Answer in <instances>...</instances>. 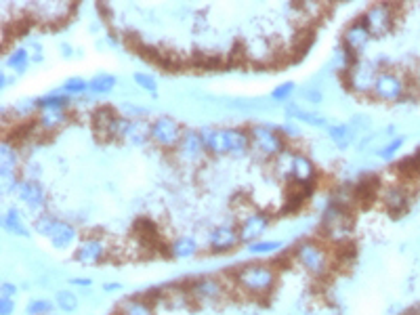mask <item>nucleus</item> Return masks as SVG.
<instances>
[{
  "label": "nucleus",
  "mask_w": 420,
  "mask_h": 315,
  "mask_svg": "<svg viewBox=\"0 0 420 315\" xmlns=\"http://www.w3.org/2000/svg\"><path fill=\"white\" fill-rule=\"evenodd\" d=\"M300 97H302L307 103H311V105H320V103L324 101V92H322L320 86H307V88H302V90H300Z\"/></svg>",
  "instance_id": "nucleus-40"
},
{
  "label": "nucleus",
  "mask_w": 420,
  "mask_h": 315,
  "mask_svg": "<svg viewBox=\"0 0 420 315\" xmlns=\"http://www.w3.org/2000/svg\"><path fill=\"white\" fill-rule=\"evenodd\" d=\"M70 284L76 286V288H90V286H92V280H88V277H72Z\"/></svg>",
  "instance_id": "nucleus-46"
},
{
  "label": "nucleus",
  "mask_w": 420,
  "mask_h": 315,
  "mask_svg": "<svg viewBox=\"0 0 420 315\" xmlns=\"http://www.w3.org/2000/svg\"><path fill=\"white\" fill-rule=\"evenodd\" d=\"M175 160L185 166V168H195L200 166L204 160H206V150L202 145V139H200V131H193V129H185L183 131V137L179 141V145L175 147Z\"/></svg>",
  "instance_id": "nucleus-9"
},
{
  "label": "nucleus",
  "mask_w": 420,
  "mask_h": 315,
  "mask_svg": "<svg viewBox=\"0 0 420 315\" xmlns=\"http://www.w3.org/2000/svg\"><path fill=\"white\" fill-rule=\"evenodd\" d=\"M349 127H351V131H353V133H355V131H360V129H362V131H366V129L370 127V118H368V116H353V120H351V124H349Z\"/></svg>",
  "instance_id": "nucleus-44"
},
{
  "label": "nucleus",
  "mask_w": 420,
  "mask_h": 315,
  "mask_svg": "<svg viewBox=\"0 0 420 315\" xmlns=\"http://www.w3.org/2000/svg\"><path fill=\"white\" fill-rule=\"evenodd\" d=\"M380 202L393 215H401L410 208V191L403 185H387L380 193Z\"/></svg>",
  "instance_id": "nucleus-20"
},
{
  "label": "nucleus",
  "mask_w": 420,
  "mask_h": 315,
  "mask_svg": "<svg viewBox=\"0 0 420 315\" xmlns=\"http://www.w3.org/2000/svg\"><path fill=\"white\" fill-rule=\"evenodd\" d=\"M362 22L370 30L372 38L374 36H385L395 26V7L389 5V3H376V5L366 9V13L362 15Z\"/></svg>",
  "instance_id": "nucleus-10"
},
{
  "label": "nucleus",
  "mask_w": 420,
  "mask_h": 315,
  "mask_svg": "<svg viewBox=\"0 0 420 315\" xmlns=\"http://www.w3.org/2000/svg\"><path fill=\"white\" fill-rule=\"evenodd\" d=\"M22 160H19V152L11 141H3L0 145V177H15L17 168H19Z\"/></svg>",
  "instance_id": "nucleus-23"
},
{
  "label": "nucleus",
  "mask_w": 420,
  "mask_h": 315,
  "mask_svg": "<svg viewBox=\"0 0 420 315\" xmlns=\"http://www.w3.org/2000/svg\"><path fill=\"white\" fill-rule=\"evenodd\" d=\"M378 72H380V67L374 61L357 59L353 63V67L349 72H345V78H343L345 88L353 90L355 95L368 97V95H372V88H374Z\"/></svg>",
  "instance_id": "nucleus-7"
},
{
  "label": "nucleus",
  "mask_w": 420,
  "mask_h": 315,
  "mask_svg": "<svg viewBox=\"0 0 420 315\" xmlns=\"http://www.w3.org/2000/svg\"><path fill=\"white\" fill-rule=\"evenodd\" d=\"M30 49L28 47H22V49H15L9 57H7V67H11V70H15L17 74H22V72H26L28 70V65H30Z\"/></svg>",
  "instance_id": "nucleus-31"
},
{
  "label": "nucleus",
  "mask_w": 420,
  "mask_h": 315,
  "mask_svg": "<svg viewBox=\"0 0 420 315\" xmlns=\"http://www.w3.org/2000/svg\"><path fill=\"white\" fill-rule=\"evenodd\" d=\"M410 86H412V90L414 92H418L420 95V63L412 70V80H410Z\"/></svg>",
  "instance_id": "nucleus-45"
},
{
  "label": "nucleus",
  "mask_w": 420,
  "mask_h": 315,
  "mask_svg": "<svg viewBox=\"0 0 420 315\" xmlns=\"http://www.w3.org/2000/svg\"><path fill=\"white\" fill-rule=\"evenodd\" d=\"M286 120H290V122L298 120V122H305V124L315 127V129H328V120L324 116L315 114V112H309V110H302L298 103H288L286 105Z\"/></svg>",
  "instance_id": "nucleus-22"
},
{
  "label": "nucleus",
  "mask_w": 420,
  "mask_h": 315,
  "mask_svg": "<svg viewBox=\"0 0 420 315\" xmlns=\"http://www.w3.org/2000/svg\"><path fill=\"white\" fill-rule=\"evenodd\" d=\"M36 131L38 135H53L57 133L59 129H63L67 122H70V114L67 112H61V110H42L38 116H36Z\"/></svg>",
  "instance_id": "nucleus-21"
},
{
  "label": "nucleus",
  "mask_w": 420,
  "mask_h": 315,
  "mask_svg": "<svg viewBox=\"0 0 420 315\" xmlns=\"http://www.w3.org/2000/svg\"><path fill=\"white\" fill-rule=\"evenodd\" d=\"M120 116L124 118H145L147 116V108H143V105H135L131 101H122L120 103Z\"/></svg>",
  "instance_id": "nucleus-39"
},
{
  "label": "nucleus",
  "mask_w": 420,
  "mask_h": 315,
  "mask_svg": "<svg viewBox=\"0 0 420 315\" xmlns=\"http://www.w3.org/2000/svg\"><path fill=\"white\" fill-rule=\"evenodd\" d=\"M11 82H13V78H9V76H7L5 72L0 74V88H7V86H9Z\"/></svg>",
  "instance_id": "nucleus-49"
},
{
  "label": "nucleus",
  "mask_w": 420,
  "mask_h": 315,
  "mask_svg": "<svg viewBox=\"0 0 420 315\" xmlns=\"http://www.w3.org/2000/svg\"><path fill=\"white\" fill-rule=\"evenodd\" d=\"M76 238H78L76 227H74L72 223H67V221H61V219L55 223V227H53V232H51V236H49L53 248H57V250L70 248V246L76 242Z\"/></svg>",
  "instance_id": "nucleus-25"
},
{
  "label": "nucleus",
  "mask_w": 420,
  "mask_h": 315,
  "mask_svg": "<svg viewBox=\"0 0 420 315\" xmlns=\"http://www.w3.org/2000/svg\"><path fill=\"white\" fill-rule=\"evenodd\" d=\"M206 242H208V248L213 250L215 255L232 252L238 244H242L238 225H234V223H221V225L213 227L208 232Z\"/></svg>",
  "instance_id": "nucleus-13"
},
{
  "label": "nucleus",
  "mask_w": 420,
  "mask_h": 315,
  "mask_svg": "<svg viewBox=\"0 0 420 315\" xmlns=\"http://www.w3.org/2000/svg\"><path fill=\"white\" fill-rule=\"evenodd\" d=\"M118 80L114 74H97L88 80V92L90 95H108L116 88Z\"/></svg>",
  "instance_id": "nucleus-30"
},
{
  "label": "nucleus",
  "mask_w": 420,
  "mask_h": 315,
  "mask_svg": "<svg viewBox=\"0 0 420 315\" xmlns=\"http://www.w3.org/2000/svg\"><path fill=\"white\" fill-rule=\"evenodd\" d=\"M328 139L334 143V147L347 150V147L353 143L355 133L351 131L349 124H330V127H328Z\"/></svg>",
  "instance_id": "nucleus-29"
},
{
  "label": "nucleus",
  "mask_w": 420,
  "mask_h": 315,
  "mask_svg": "<svg viewBox=\"0 0 420 315\" xmlns=\"http://www.w3.org/2000/svg\"><path fill=\"white\" fill-rule=\"evenodd\" d=\"M277 131H280V135H282L286 141H290V139H298V137H300V129H298L294 122H290V120H286L284 124H280Z\"/></svg>",
  "instance_id": "nucleus-42"
},
{
  "label": "nucleus",
  "mask_w": 420,
  "mask_h": 315,
  "mask_svg": "<svg viewBox=\"0 0 420 315\" xmlns=\"http://www.w3.org/2000/svg\"><path fill=\"white\" fill-rule=\"evenodd\" d=\"M120 290H122V284H120V282H105V284H103V292H108V294L120 292Z\"/></svg>",
  "instance_id": "nucleus-48"
},
{
  "label": "nucleus",
  "mask_w": 420,
  "mask_h": 315,
  "mask_svg": "<svg viewBox=\"0 0 420 315\" xmlns=\"http://www.w3.org/2000/svg\"><path fill=\"white\" fill-rule=\"evenodd\" d=\"M3 227H5V232H9L15 238H30V232H28V227H26V223H24L17 208H11L9 213H5Z\"/></svg>",
  "instance_id": "nucleus-28"
},
{
  "label": "nucleus",
  "mask_w": 420,
  "mask_h": 315,
  "mask_svg": "<svg viewBox=\"0 0 420 315\" xmlns=\"http://www.w3.org/2000/svg\"><path fill=\"white\" fill-rule=\"evenodd\" d=\"M236 286L255 298H267L275 290L277 269L271 263H246L234 271Z\"/></svg>",
  "instance_id": "nucleus-2"
},
{
  "label": "nucleus",
  "mask_w": 420,
  "mask_h": 315,
  "mask_svg": "<svg viewBox=\"0 0 420 315\" xmlns=\"http://www.w3.org/2000/svg\"><path fill=\"white\" fill-rule=\"evenodd\" d=\"M133 80H135V84H137L141 90H147L150 95H156V92H158V82H156L154 76H150V74H145V72H135V74H133Z\"/></svg>",
  "instance_id": "nucleus-37"
},
{
  "label": "nucleus",
  "mask_w": 420,
  "mask_h": 315,
  "mask_svg": "<svg viewBox=\"0 0 420 315\" xmlns=\"http://www.w3.org/2000/svg\"><path fill=\"white\" fill-rule=\"evenodd\" d=\"M105 259H108V244H105L103 238H97V236L84 238L74 250V261L80 265H86V267L99 265Z\"/></svg>",
  "instance_id": "nucleus-14"
},
{
  "label": "nucleus",
  "mask_w": 420,
  "mask_h": 315,
  "mask_svg": "<svg viewBox=\"0 0 420 315\" xmlns=\"http://www.w3.org/2000/svg\"><path fill=\"white\" fill-rule=\"evenodd\" d=\"M410 95H412V86H410V80L405 78V74L401 70L382 67L376 76L370 97L380 103H401Z\"/></svg>",
  "instance_id": "nucleus-4"
},
{
  "label": "nucleus",
  "mask_w": 420,
  "mask_h": 315,
  "mask_svg": "<svg viewBox=\"0 0 420 315\" xmlns=\"http://www.w3.org/2000/svg\"><path fill=\"white\" fill-rule=\"evenodd\" d=\"M55 305H57L63 313H74V311L78 309V305H80V296H78L76 292L63 288V290H57V294H55Z\"/></svg>",
  "instance_id": "nucleus-32"
},
{
  "label": "nucleus",
  "mask_w": 420,
  "mask_h": 315,
  "mask_svg": "<svg viewBox=\"0 0 420 315\" xmlns=\"http://www.w3.org/2000/svg\"><path fill=\"white\" fill-rule=\"evenodd\" d=\"M70 105H72L70 97L63 90H59V88L53 90V92H49V95H45V97H38L40 112L42 110H61V112H67Z\"/></svg>",
  "instance_id": "nucleus-27"
},
{
  "label": "nucleus",
  "mask_w": 420,
  "mask_h": 315,
  "mask_svg": "<svg viewBox=\"0 0 420 315\" xmlns=\"http://www.w3.org/2000/svg\"><path fill=\"white\" fill-rule=\"evenodd\" d=\"M116 315H154V307L143 296H133L120 302Z\"/></svg>",
  "instance_id": "nucleus-26"
},
{
  "label": "nucleus",
  "mask_w": 420,
  "mask_h": 315,
  "mask_svg": "<svg viewBox=\"0 0 420 315\" xmlns=\"http://www.w3.org/2000/svg\"><path fill=\"white\" fill-rule=\"evenodd\" d=\"M280 248H282L280 240H259L248 246V252L250 255H271V252H277Z\"/></svg>",
  "instance_id": "nucleus-34"
},
{
  "label": "nucleus",
  "mask_w": 420,
  "mask_h": 315,
  "mask_svg": "<svg viewBox=\"0 0 420 315\" xmlns=\"http://www.w3.org/2000/svg\"><path fill=\"white\" fill-rule=\"evenodd\" d=\"M183 127L177 122L172 116H158L152 120V131H150V141L164 152H175L183 137Z\"/></svg>",
  "instance_id": "nucleus-8"
},
{
  "label": "nucleus",
  "mask_w": 420,
  "mask_h": 315,
  "mask_svg": "<svg viewBox=\"0 0 420 315\" xmlns=\"http://www.w3.org/2000/svg\"><path fill=\"white\" fill-rule=\"evenodd\" d=\"M30 13L38 17L42 24H61L63 19L70 17L72 5L67 3H36L30 7Z\"/></svg>",
  "instance_id": "nucleus-18"
},
{
  "label": "nucleus",
  "mask_w": 420,
  "mask_h": 315,
  "mask_svg": "<svg viewBox=\"0 0 420 315\" xmlns=\"http://www.w3.org/2000/svg\"><path fill=\"white\" fill-rule=\"evenodd\" d=\"M61 51H63V57H72V49L67 45H61Z\"/></svg>",
  "instance_id": "nucleus-50"
},
{
  "label": "nucleus",
  "mask_w": 420,
  "mask_h": 315,
  "mask_svg": "<svg viewBox=\"0 0 420 315\" xmlns=\"http://www.w3.org/2000/svg\"><path fill=\"white\" fill-rule=\"evenodd\" d=\"M150 131H152V122L147 118H120V127H118V141L133 145V147H141L145 143H150Z\"/></svg>",
  "instance_id": "nucleus-12"
},
{
  "label": "nucleus",
  "mask_w": 420,
  "mask_h": 315,
  "mask_svg": "<svg viewBox=\"0 0 420 315\" xmlns=\"http://www.w3.org/2000/svg\"><path fill=\"white\" fill-rule=\"evenodd\" d=\"M403 143H405V137H395V139H391L385 147H380V150L376 152V156L382 158V160H391V158L403 147Z\"/></svg>",
  "instance_id": "nucleus-38"
},
{
  "label": "nucleus",
  "mask_w": 420,
  "mask_h": 315,
  "mask_svg": "<svg viewBox=\"0 0 420 315\" xmlns=\"http://www.w3.org/2000/svg\"><path fill=\"white\" fill-rule=\"evenodd\" d=\"M53 302L49 298H32L26 307V313L28 315H49L53 311Z\"/></svg>",
  "instance_id": "nucleus-36"
},
{
  "label": "nucleus",
  "mask_w": 420,
  "mask_h": 315,
  "mask_svg": "<svg viewBox=\"0 0 420 315\" xmlns=\"http://www.w3.org/2000/svg\"><path fill=\"white\" fill-rule=\"evenodd\" d=\"M17 294V288H15V284H11V282H3V296H7V298H13Z\"/></svg>",
  "instance_id": "nucleus-47"
},
{
  "label": "nucleus",
  "mask_w": 420,
  "mask_h": 315,
  "mask_svg": "<svg viewBox=\"0 0 420 315\" xmlns=\"http://www.w3.org/2000/svg\"><path fill=\"white\" fill-rule=\"evenodd\" d=\"M315 175H318V170H315V164L307 154H302V152L290 154V183L311 185Z\"/></svg>",
  "instance_id": "nucleus-16"
},
{
  "label": "nucleus",
  "mask_w": 420,
  "mask_h": 315,
  "mask_svg": "<svg viewBox=\"0 0 420 315\" xmlns=\"http://www.w3.org/2000/svg\"><path fill=\"white\" fill-rule=\"evenodd\" d=\"M120 114L112 108H99L92 114V124L99 137L105 139H118V127H120Z\"/></svg>",
  "instance_id": "nucleus-17"
},
{
  "label": "nucleus",
  "mask_w": 420,
  "mask_h": 315,
  "mask_svg": "<svg viewBox=\"0 0 420 315\" xmlns=\"http://www.w3.org/2000/svg\"><path fill=\"white\" fill-rule=\"evenodd\" d=\"M271 225V217L265 213V210H252V213L244 215L242 221L238 223V232H240V240L242 244H255L259 240H263L265 232Z\"/></svg>",
  "instance_id": "nucleus-11"
},
{
  "label": "nucleus",
  "mask_w": 420,
  "mask_h": 315,
  "mask_svg": "<svg viewBox=\"0 0 420 315\" xmlns=\"http://www.w3.org/2000/svg\"><path fill=\"white\" fill-rule=\"evenodd\" d=\"M294 90H296V84H294V82H284V84H280V86L273 88L271 99H273V101H288Z\"/></svg>",
  "instance_id": "nucleus-41"
},
{
  "label": "nucleus",
  "mask_w": 420,
  "mask_h": 315,
  "mask_svg": "<svg viewBox=\"0 0 420 315\" xmlns=\"http://www.w3.org/2000/svg\"><path fill=\"white\" fill-rule=\"evenodd\" d=\"M57 221H59L57 217H53V215H49V213H40V215L36 217V221H34V229H36L40 236H47V238H49Z\"/></svg>",
  "instance_id": "nucleus-35"
},
{
  "label": "nucleus",
  "mask_w": 420,
  "mask_h": 315,
  "mask_svg": "<svg viewBox=\"0 0 420 315\" xmlns=\"http://www.w3.org/2000/svg\"><path fill=\"white\" fill-rule=\"evenodd\" d=\"M17 197L28 204L32 210H42L47 204V189L40 181H30V179H22L19 187H17Z\"/></svg>",
  "instance_id": "nucleus-19"
},
{
  "label": "nucleus",
  "mask_w": 420,
  "mask_h": 315,
  "mask_svg": "<svg viewBox=\"0 0 420 315\" xmlns=\"http://www.w3.org/2000/svg\"><path fill=\"white\" fill-rule=\"evenodd\" d=\"M200 139L208 156L213 158H242L250 152L248 129L238 127H202Z\"/></svg>",
  "instance_id": "nucleus-1"
},
{
  "label": "nucleus",
  "mask_w": 420,
  "mask_h": 315,
  "mask_svg": "<svg viewBox=\"0 0 420 315\" xmlns=\"http://www.w3.org/2000/svg\"><path fill=\"white\" fill-rule=\"evenodd\" d=\"M61 90H63L67 97H82V95L88 92V82H86L84 78H80V76H72V78H67V80L63 82Z\"/></svg>",
  "instance_id": "nucleus-33"
},
{
  "label": "nucleus",
  "mask_w": 420,
  "mask_h": 315,
  "mask_svg": "<svg viewBox=\"0 0 420 315\" xmlns=\"http://www.w3.org/2000/svg\"><path fill=\"white\" fill-rule=\"evenodd\" d=\"M292 257L313 277H326L332 269V255L318 240L298 242L292 250Z\"/></svg>",
  "instance_id": "nucleus-3"
},
{
  "label": "nucleus",
  "mask_w": 420,
  "mask_h": 315,
  "mask_svg": "<svg viewBox=\"0 0 420 315\" xmlns=\"http://www.w3.org/2000/svg\"><path fill=\"white\" fill-rule=\"evenodd\" d=\"M13 311H15V300L0 296V315H13Z\"/></svg>",
  "instance_id": "nucleus-43"
},
{
  "label": "nucleus",
  "mask_w": 420,
  "mask_h": 315,
  "mask_svg": "<svg viewBox=\"0 0 420 315\" xmlns=\"http://www.w3.org/2000/svg\"><path fill=\"white\" fill-rule=\"evenodd\" d=\"M200 250V244H197V238H193L191 234H183L179 238H175L168 246V255L172 259H179V261H185V259H191L195 257Z\"/></svg>",
  "instance_id": "nucleus-24"
},
{
  "label": "nucleus",
  "mask_w": 420,
  "mask_h": 315,
  "mask_svg": "<svg viewBox=\"0 0 420 315\" xmlns=\"http://www.w3.org/2000/svg\"><path fill=\"white\" fill-rule=\"evenodd\" d=\"M370 40H372V34H370V30L366 28V24L362 19L351 22L343 30V47L349 53H353L355 57H360L362 51H366V47L370 45Z\"/></svg>",
  "instance_id": "nucleus-15"
},
{
  "label": "nucleus",
  "mask_w": 420,
  "mask_h": 315,
  "mask_svg": "<svg viewBox=\"0 0 420 315\" xmlns=\"http://www.w3.org/2000/svg\"><path fill=\"white\" fill-rule=\"evenodd\" d=\"M248 135H250V152L259 158V160H275L280 154H284L286 147V139L280 135L277 127L271 124H250L248 127Z\"/></svg>",
  "instance_id": "nucleus-5"
},
{
  "label": "nucleus",
  "mask_w": 420,
  "mask_h": 315,
  "mask_svg": "<svg viewBox=\"0 0 420 315\" xmlns=\"http://www.w3.org/2000/svg\"><path fill=\"white\" fill-rule=\"evenodd\" d=\"M185 290L189 294V300L197 307H217L227 296L225 284L215 275H200L191 280Z\"/></svg>",
  "instance_id": "nucleus-6"
}]
</instances>
